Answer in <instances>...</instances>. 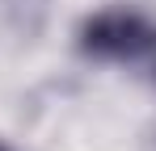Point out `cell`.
I'll return each instance as SVG.
<instances>
[{
	"label": "cell",
	"mask_w": 156,
	"mask_h": 151,
	"mask_svg": "<svg viewBox=\"0 0 156 151\" xmlns=\"http://www.w3.org/2000/svg\"><path fill=\"white\" fill-rule=\"evenodd\" d=\"M84 46L93 55H101V59H118V63H131V67H144L156 80V29L144 25L139 17H127V13L97 17L84 29Z\"/></svg>",
	"instance_id": "6da1fadb"
},
{
	"label": "cell",
	"mask_w": 156,
	"mask_h": 151,
	"mask_svg": "<svg viewBox=\"0 0 156 151\" xmlns=\"http://www.w3.org/2000/svg\"><path fill=\"white\" fill-rule=\"evenodd\" d=\"M0 151H4V147H0Z\"/></svg>",
	"instance_id": "7a4b0ae2"
}]
</instances>
